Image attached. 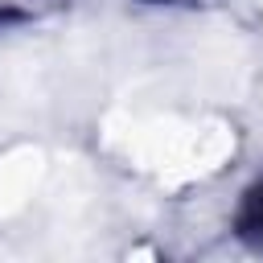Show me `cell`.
Masks as SVG:
<instances>
[{"mask_svg":"<svg viewBox=\"0 0 263 263\" xmlns=\"http://www.w3.org/2000/svg\"><path fill=\"white\" fill-rule=\"evenodd\" d=\"M242 230H247V234H255V238L263 242V197H255V201H251V210H247V218H242Z\"/></svg>","mask_w":263,"mask_h":263,"instance_id":"cell-1","label":"cell"}]
</instances>
